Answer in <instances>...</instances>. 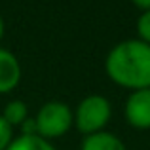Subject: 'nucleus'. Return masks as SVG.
Masks as SVG:
<instances>
[{"instance_id": "obj_1", "label": "nucleus", "mask_w": 150, "mask_h": 150, "mask_svg": "<svg viewBox=\"0 0 150 150\" xmlns=\"http://www.w3.org/2000/svg\"><path fill=\"white\" fill-rule=\"evenodd\" d=\"M105 70L114 84L125 89L150 88V46L139 38L118 42L106 55Z\"/></svg>"}, {"instance_id": "obj_2", "label": "nucleus", "mask_w": 150, "mask_h": 150, "mask_svg": "<svg viewBox=\"0 0 150 150\" xmlns=\"http://www.w3.org/2000/svg\"><path fill=\"white\" fill-rule=\"evenodd\" d=\"M72 114L76 129L88 137L105 131L106 124L110 122V116H112V106H110L106 97L93 93V95L84 97L78 103L76 110Z\"/></svg>"}, {"instance_id": "obj_3", "label": "nucleus", "mask_w": 150, "mask_h": 150, "mask_svg": "<svg viewBox=\"0 0 150 150\" xmlns=\"http://www.w3.org/2000/svg\"><path fill=\"white\" fill-rule=\"evenodd\" d=\"M38 137L46 141L63 137L74 124V114L70 106L63 101H50L40 106L34 116Z\"/></svg>"}, {"instance_id": "obj_4", "label": "nucleus", "mask_w": 150, "mask_h": 150, "mask_svg": "<svg viewBox=\"0 0 150 150\" xmlns=\"http://www.w3.org/2000/svg\"><path fill=\"white\" fill-rule=\"evenodd\" d=\"M125 120L135 129H150V88L131 91L124 106Z\"/></svg>"}, {"instance_id": "obj_5", "label": "nucleus", "mask_w": 150, "mask_h": 150, "mask_svg": "<svg viewBox=\"0 0 150 150\" xmlns=\"http://www.w3.org/2000/svg\"><path fill=\"white\" fill-rule=\"evenodd\" d=\"M21 65L11 51L0 48V93H10L19 86Z\"/></svg>"}, {"instance_id": "obj_6", "label": "nucleus", "mask_w": 150, "mask_h": 150, "mask_svg": "<svg viewBox=\"0 0 150 150\" xmlns=\"http://www.w3.org/2000/svg\"><path fill=\"white\" fill-rule=\"evenodd\" d=\"M80 150H127L120 137L110 131H101L95 135H88L82 141Z\"/></svg>"}, {"instance_id": "obj_7", "label": "nucleus", "mask_w": 150, "mask_h": 150, "mask_svg": "<svg viewBox=\"0 0 150 150\" xmlns=\"http://www.w3.org/2000/svg\"><path fill=\"white\" fill-rule=\"evenodd\" d=\"M6 150H57V148L51 144V141H46L38 135H19L13 137V141Z\"/></svg>"}, {"instance_id": "obj_8", "label": "nucleus", "mask_w": 150, "mask_h": 150, "mask_svg": "<svg viewBox=\"0 0 150 150\" xmlns=\"http://www.w3.org/2000/svg\"><path fill=\"white\" fill-rule=\"evenodd\" d=\"M2 118L11 125V127H13V125H19V127H21L23 122L29 118V106H27L25 101L13 99V101H10L6 106H4Z\"/></svg>"}, {"instance_id": "obj_9", "label": "nucleus", "mask_w": 150, "mask_h": 150, "mask_svg": "<svg viewBox=\"0 0 150 150\" xmlns=\"http://www.w3.org/2000/svg\"><path fill=\"white\" fill-rule=\"evenodd\" d=\"M137 34H139V40L150 46V10L143 11L137 19Z\"/></svg>"}, {"instance_id": "obj_10", "label": "nucleus", "mask_w": 150, "mask_h": 150, "mask_svg": "<svg viewBox=\"0 0 150 150\" xmlns=\"http://www.w3.org/2000/svg\"><path fill=\"white\" fill-rule=\"evenodd\" d=\"M11 141H13V127L0 114V150H6Z\"/></svg>"}, {"instance_id": "obj_11", "label": "nucleus", "mask_w": 150, "mask_h": 150, "mask_svg": "<svg viewBox=\"0 0 150 150\" xmlns=\"http://www.w3.org/2000/svg\"><path fill=\"white\" fill-rule=\"evenodd\" d=\"M21 135H38L36 133V124H34V118H27L21 125Z\"/></svg>"}, {"instance_id": "obj_12", "label": "nucleus", "mask_w": 150, "mask_h": 150, "mask_svg": "<svg viewBox=\"0 0 150 150\" xmlns=\"http://www.w3.org/2000/svg\"><path fill=\"white\" fill-rule=\"evenodd\" d=\"M133 4H135L139 10H143V11H148L150 10V0H131Z\"/></svg>"}, {"instance_id": "obj_13", "label": "nucleus", "mask_w": 150, "mask_h": 150, "mask_svg": "<svg viewBox=\"0 0 150 150\" xmlns=\"http://www.w3.org/2000/svg\"><path fill=\"white\" fill-rule=\"evenodd\" d=\"M4 38V21H2V17H0V40Z\"/></svg>"}]
</instances>
